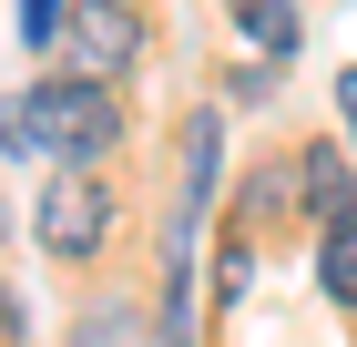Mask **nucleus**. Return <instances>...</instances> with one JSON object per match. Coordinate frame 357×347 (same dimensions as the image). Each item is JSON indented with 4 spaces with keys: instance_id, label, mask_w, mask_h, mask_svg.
Instances as JSON below:
<instances>
[{
    "instance_id": "f257e3e1",
    "label": "nucleus",
    "mask_w": 357,
    "mask_h": 347,
    "mask_svg": "<svg viewBox=\"0 0 357 347\" xmlns=\"http://www.w3.org/2000/svg\"><path fill=\"white\" fill-rule=\"evenodd\" d=\"M0 143H10V154H61V174H92V163L123 143V103H112L102 82L52 72L41 92H10V103H0Z\"/></svg>"
},
{
    "instance_id": "f03ea898",
    "label": "nucleus",
    "mask_w": 357,
    "mask_h": 347,
    "mask_svg": "<svg viewBox=\"0 0 357 347\" xmlns=\"http://www.w3.org/2000/svg\"><path fill=\"white\" fill-rule=\"evenodd\" d=\"M61 61H72V82H123L143 61V10H123V0H72V21H61Z\"/></svg>"
},
{
    "instance_id": "7ed1b4c3",
    "label": "nucleus",
    "mask_w": 357,
    "mask_h": 347,
    "mask_svg": "<svg viewBox=\"0 0 357 347\" xmlns=\"http://www.w3.org/2000/svg\"><path fill=\"white\" fill-rule=\"evenodd\" d=\"M41 245H52L61 266H82L112 245V184L102 174H52L41 184Z\"/></svg>"
},
{
    "instance_id": "20e7f679",
    "label": "nucleus",
    "mask_w": 357,
    "mask_h": 347,
    "mask_svg": "<svg viewBox=\"0 0 357 347\" xmlns=\"http://www.w3.org/2000/svg\"><path fill=\"white\" fill-rule=\"evenodd\" d=\"M286 174H296V194H306V214H317V225H357V184H347V154H337V143H306L296 163H286Z\"/></svg>"
},
{
    "instance_id": "39448f33",
    "label": "nucleus",
    "mask_w": 357,
    "mask_h": 347,
    "mask_svg": "<svg viewBox=\"0 0 357 347\" xmlns=\"http://www.w3.org/2000/svg\"><path fill=\"white\" fill-rule=\"evenodd\" d=\"M61 347H153V327H143L123 296H102V307H82V317H72V337H61Z\"/></svg>"
},
{
    "instance_id": "423d86ee",
    "label": "nucleus",
    "mask_w": 357,
    "mask_h": 347,
    "mask_svg": "<svg viewBox=\"0 0 357 347\" xmlns=\"http://www.w3.org/2000/svg\"><path fill=\"white\" fill-rule=\"evenodd\" d=\"M317 286H327L337 307H357V225H337V235H317Z\"/></svg>"
},
{
    "instance_id": "0eeeda50",
    "label": "nucleus",
    "mask_w": 357,
    "mask_h": 347,
    "mask_svg": "<svg viewBox=\"0 0 357 347\" xmlns=\"http://www.w3.org/2000/svg\"><path fill=\"white\" fill-rule=\"evenodd\" d=\"M235 21H245V41H266V52H296V0H235Z\"/></svg>"
},
{
    "instance_id": "6e6552de",
    "label": "nucleus",
    "mask_w": 357,
    "mask_h": 347,
    "mask_svg": "<svg viewBox=\"0 0 357 347\" xmlns=\"http://www.w3.org/2000/svg\"><path fill=\"white\" fill-rule=\"evenodd\" d=\"M61 21H72V0H21V41H31V52H52Z\"/></svg>"
},
{
    "instance_id": "1a4fd4ad",
    "label": "nucleus",
    "mask_w": 357,
    "mask_h": 347,
    "mask_svg": "<svg viewBox=\"0 0 357 347\" xmlns=\"http://www.w3.org/2000/svg\"><path fill=\"white\" fill-rule=\"evenodd\" d=\"M245 276H255V245L235 235V245L215 256V307H235V296H245Z\"/></svg>"
},
{
    "instance_id": "9d476101",
    "label": "nucleus",
    "mask_w": 357,
    "mask_h": 347,
    "mask_svg": "<svg viewBox=\"0 0 357 347\" xmlns=\"http://www.w3.org/2000/svg\"><path fill=\"white\" fill-rule=\"evenodd\" d=\"M337 112H347V133H357V61L337 72Z\"/></svg>"
},
{
    "instance_id": "9b49d317",
    "label": "nucleus",
    "mask_w": 357,
    "mask_h": 347,
    "mask_svg": "<svg viewBox=\"0 0 357 347\" xmlns=\"http://www.w3.org/2000/svg\"><path fill=\"white\" fill-rule=\"evenodd\" d=\"M123 10H143V0H123Z\"/></svg>"
}]
</instances>
